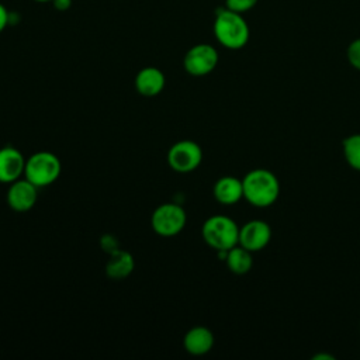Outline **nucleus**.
<instances>
[{"label":"nucleus","mask_w":360,"mask_h":360,"mask_svg":"<svg viewBox=\"0 0 360 360\" xmlns=\"http://www.w3.org/2000/svg\"><path fill=\"white\" fill-rule=\"evenodd\" d=\"M38 200V187L27 179H18L10 183L7 191V202L15 212L30 211Z\"/></svg>","instance_id":"9"},{"label":"nucleus","mask_w":360,"mask_h":360,"mask_svg":"<svg viewBox=\"0 0 360 360\" xmlns=\"http://www.w3.org/2000/svg\"><path fill=\"white\" fill-rule=\"evenodd\" d=\"M225 263L228 266V269L238 276L246 274L250 271L252 266H253V259H252V252H249L248 249L242 248L240 245H236L233 248H231L226 255H225Z\"/></svg>","instance_id":"15"},{"label":"nucleus","mask_w":360,"mask_h":360,"mask_svg":"<svg viewBox=\"0 0 360 360\" xmlns=\"http://www.w3.org/2000/svg\"><path fill=\"white\" fill-rule=\"evenodd\" d=\"M201 235L204 242L217 252H226L238 245L239 226L225 215H212L202 224Z\"/></svg>","instance_id":"3"},{"label":"nucleus","mask_w":360,"mask_h":360,"mask_svg":"<svg viewBox=\"0 0 360 360\" xmlns=\"http://www.w3.org/2000/svg\"><path fill=\"white\" fill-rule=\"evenodd\" d=\"M312 359H314V360H326V359L333 360V357L329 356V354H315Z\"/></svg>","instance_id":"22"},{"label":"nucleus","mask_w":360,"mask_h":360,"mask_svg":"<svg viewBox=\"0 0 360 360\" xmlns=\"http://www.w3.org/2000/svg\"><path fill=\"white\" fill-rule=\"evenodd\" d=\"M217 49L210 44H197L191 46L183 59L184 70L191 76H205L218 65Z\"/></svg>","instance_id":"7"},{"label":"nucleus","mask_w":360,"mask_h":360,"mask_svg":"<svg viewBox=\"0 0 360 360\" xmlns=\"http://www.w3.org/2000/svg\"><path fill=\"white\" fill-rule=\"evenodd\" d=\"M243 198L249 204L264 208L276 202L280 194V183L267 169H253L243 179Z\"/></svg>","instance_id":"2"},{"label":"nucleus","mask_w":360,"mask_h":360,"mask_svg":"<svg viewBox=\"0 0 360 360\" xmlns=\"http://www.w3.org/2000/svg\"><path fill=\"white\" fill-rule=\"evenodd\" d=\"M52 3H53V7H55L56 10L65 11V10H68V8L70 7L72 0H52Z\"/></svg>","instance_id":"21"},{"label":"nucleus","mask_w":360,"mask_h":360,"mask_svg":"<svg viewBox=\"0 0 360 360\" xmlns=\"http://www.w3.org/2000/svg\"><path fill=\"white\" fill-rule=\"evenodd\" d=\"M8 21H10V14L7 8L0 3V32L7 27Z\"/></svg>","instance_id":"20"},{"label":"nucleus","mask_w":360,"mask_h":360,"mask_svg":"<svg viewBox=\"0 0 360 360\" xmlns=\"http://www.w3.org/2000/svg\"><path fill=\"white\" fill-rule=\"evenodd\" d=\"M343 156L346 162L360 172V134L349 135L343 139Z\"/></svg>","instance_id":"16"},{"label":"nucleus","mask_w":360,"mask_h":360,"mask_svg":"<svg viewBox=\"0 0 360 360\" xmlns=\"http://www.w3.org/2000/svg\"><path fill=\"white\" fill-rule=\"evenodd\" d=\"M101 246H103V249L107 250L108 253H111V252H114V250L118 249V243H117V240L114 239V236H111V235H104V236H103V239H101Z\"/></svg>","instance_id":"19"},{"label":"nucleus","mask_w":360,"mask_h":360,"mask_svg":"<svg viewBox=\"0 0 360 360\" xmlns=\"http://www.w3.org/2000/svg\"><path fill=\"white\" fill-rule=\"evenodd\" d=\"M202 160L201 146L190 139L173 143L167 152V163L177 173L194 172Z\"/></svg>","instance_id":"6"},{"label":"nucleus","mask_w":360,"mask_h":360,"mask_svg":"<svg viewBox=\"0 0 360 360\" xmlns=\"http://www.w3.org/2000/svg\"><path fill=\"white\" fill-rule=\"evenodd\" d=\"M183 346L187 353L193 356H202L214 346V335L205 326H193L183 338Z\"/></svg>","instance_id":"12"},{"label":"nucleus","mask_w":360,"mask_h":360,"mask_svg":"<svg viewBox=\"0 0 360 360\" xmlns=\"http://www.w3.org/2000/svg\"><path fill=\"white\" fill-rule=\"evenodd\" d=\"M166 77L165 73L155 68L148 66L141 69L135 76V89L145 97H155L165 89Z\"/></svg>","instance_id":"11"},{"label":"nucleus","mask_w":360,"mask_h":360,"mask_svg":"<svg viewBox=\"0 0 360 360\" xmlns=\"http://www.w3.org/2000/svg\"><path fill=\"white\" fill-rule=\"evenodd\" d=\"M35 1H39V3H46V1H52V0H35Z\"/></svg>","instance_id":"23"},{"label":"nucleus","mask_w":360,"mask_h":360,"mask_svg":"<svg viewBox=\"0 0 360 360\" xmlns=\"http://www.w3.org/2000/svg\"><path fill=\"white\" fill-rule=\"evenodd\" d=\"M212 30L217 41L228 49L243 48L250 37L249 25L242 14L226 7H221L215 11Z\"/></svg>","instance_id":"1"},{"label":"nucleus","mask_w":360,"mask_h":360,"mask_svg":"<svg viewBox=\"0 0 360 360\" xmlns=\"http://www.w3.org/2000/svg\"><path fill=\"white\" fill-rule=\"evenodd\" d=\"M271 239L270 225L262 219H252L239 228L238 245L249 252H257L267 246Z\"/></svg>","instance_id":"8"},{"label":"nucleus","mask_w":360,"mask_h":360,"mask_svg":"<svg viewBox=\"0 0 360 360\" xmlns=\"http://www.w3.org/2000/svg\"><path fill=\"white\" fill-rule=\"evenodd\" d=\"M259 0H225V7L235 11V13H246L252 10Z\"/></svg>","instance_id":"18"},{"label":"nucleus","mask_w":360,"mask_h":360,"mask_svg":"<svg viewBox=\"0 0 360 360\" xmlns=\"http://www.w3.org/2000/svg\"><path fill=\"white\" fill-rule=\"evenodd\" d=\"M135 267L134 257L129 252L117 249L110 253V259L105 263V274L112 280H121L128 277Z\"/></svg>","instance_id":"14"},{"label":"nucleus","mask_w":360,"mask_h":360,"mask_svg":"<svg viewBox=\"0 0 360 360\" xmlns=\"http://www.w3.org/2000/svg\"><path fill=\"white\" fill-rule=\"evenodd\" d=\"M62 172V163L59 158L48 150L32 153L25 160L24 177L35 184L38 188L46 187L58 180Z\"/></svg>","instance_id":"4"},{"label":"nucleus","mask_w":360,"mask_h":360,"mask_svg":"<svg viewBox=\"0 0 360 360\" xmlns=\"http://www.w3.org/2000/svg\"><path fill=\"white\" fill-rule=\"evenodd\" d=\"M24 155L14 146L6 145L0 148V183L10 184L24 174Z\"/></svg>","instance_id":"10"},{"label":"nucleus","mask_w":360,"mask_h":360,"mask_svg":"<svg viewBox=\"0 0 360 360\" xmlns=\"http://www.w3.org/2000/svg\"><path fill=\"white\" fill-rule=\"evenodd\" d=\"M187 222V214L184 208L174 202H165L156 207L150 217L152 229L163 236L172 238L180 233Z\"/></svg>","instance_id":"5"},{"label":"nucleus","mask_w":360,"mask_h":360,"mask_svg":"<svg viewBox=\"0 0 360 360\" xmlns=\"http://www.w3.org/2000/svg\"><path fill=\"white\" fill-rule=\"evenodd\" d=\"M346 55H347L349 63H350L356 70H360V38H356V39H353V41L349 44L347 51H346Z\"/></svg>","instance_id":"17"},{"label":"nucleus","mask_w":360,"mask_h":360,"mask_svg":"<svg viewBox=\"0 0 360 360\" xmlns=\"http://www.w3.org/2000/svg\"><path fill=\"white\" fill-rule=\"evenodd\" d=\"M215 200L222 205H233L240 198H243V184L242 180L233 176L219 177L212 188Z\"/></svg>","instance_id":"13"}]
</instances>
